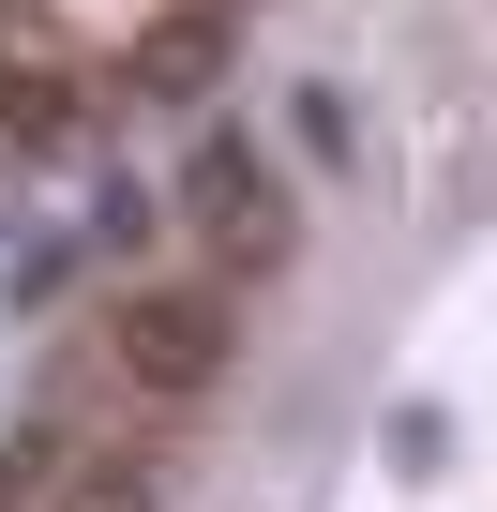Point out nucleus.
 Here are the masks:
<instances>
[{"label":"nucleus","mask_w":497,"mask_h":512,"mask_svg":"<svg viewBox=\"0 0 497 512\" xmlns=\"http://www.w3.org/2000/svg\"><path fill=\"white\" fill-rule=\"evenodd\" d=\"M181 211L241 256V272H272V256H287V196H272V166H257V136H241V121H211V136L181 151Z\"/></svg>","instance_id":"f257e3e1"},{"label":"nucleus","mask_w":497,"mask_h":512,"mask_svg":"<svg viewBox=\"0 0 497 512\" xmlns=\"http://www.w3.org/2000/svg\"><path fill=\"white\" fill-rule=\"evenodd\" d=\"M287 121H302V151H317V166H347V136H362V121H347V91H332V76H317V91H302V106H287Z\"/></svg>","instance_id":"39448f33"},{"label":"nucleus","mask_w":497,"mask_h":512,"mask_svg":"<svg viewBox=\"0 0 497 512\" xmlns=\"http://www.w3.org/2000/svg\"><path fill=\"white\" fill-rule=\"evenodd\" d=\"M121 377L136 392H211L226 377V287H136L121 302Z\"/></svg>","instance_id":"f03ea898"},{"label":"nucleus","mask_w":497,"mask_h":512,"mask_svg":"<svg viewBox=\"0 0 497 512\" xmlns=\"http://www.w3.org/2000/svg\"><path fill=\"white\" fill-rule=\"evenodd\" d=\"M0 136H16V151L61 136V76H0Z\"/></svg>","instance_id":"20e7f679"},{"label":"nucleus","mask_w":497,"mask_h":512,"mask_svg":"<svg viewBox=\"0 0 497 512\" xmlns=\"http://www.w3.org/2000/svg\"><path fill=\"white\" fill-rule=\"evenodd\" d=\"M136 76H151V91H196V76H211V16H166V31H151V61H136Z\"/></svg>","instance_id":"7ed1b4c3"}]
</instances>
